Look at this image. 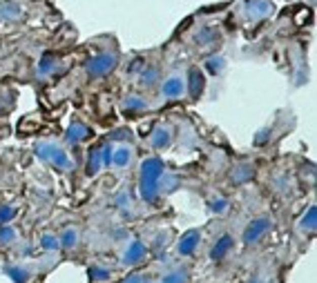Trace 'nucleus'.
Returning <instances> with one entry per match:
<instances>
[{"instance_id": "nucleus-22", "label": "nucleus", "mask_w": 317, "mask_h": 283, "mask_svg": "<svg viewBox=\"0 0 317 283\" xmlns=\"http://www.w3.org/2000/svg\"><path fill=\"white\" fill-rule=\"evenodd\" d=\"M16 219V207L11 205H0V225H7L9 221Z\"/></svg>"}, {"instance_id": "nucleus-3", "label": "nucleus", "mask_w": 317, "mask_h": 283, "mask_svg": "<svg viewBox=\"0 0 317 283\" xmlns=\"http://www.w3.org/2000/svg\"><path fill=\"white\" fill-rule=\"evenodd\" d=\"M270 232V219L268 217H257L252 219L250 223L246 225V230H243V245H257L259 241L266 239V234Z\"/></svg>"}, {"instance_id": "nucleus-12", "label": "nucleus", "mask_w": 317, "mask_h": 283, "mask_svg": "<svg viewBox=\"0 0 317 283\" xmlns=\"http://www.w3.org/2000/svg\"><path fill=\"white\" fill-rule=\"evenodd\" d=\"M130 163H132V147L130 145H121L112 152V165L114 167L125 169V167H130Z\"/></svg>"}, {"instance_id": "nucleus-8", "label": "nucleus", "mask_w": 317, "mask_h": 283, "mask_svg": "<svg viewBox=\"0 0 317 283\" xmlns=\"http://www.w3.org/2000/svg\"><path fill=\"white\" fill-rule=\"evenodd\" d=\"M185 94V78L181 76H170L163 81L161 85V96L163 98H181V96Z\"/></svg>"}, {"instance_id": "nucleus-10", "label": "nucleus", "mask_w": 317, "mask_h": 283, "mask_svg": "<svg viewBox=\"0 0 317 283\" xmlns=\"http://www.w3.org/2000/svg\"><path fill=\"white\" fill-rule=\"evenodd\" d=\"M203 87H206V78H203L201 69L192 67V69L188 72V78H185V92H190L192 98H199Z\"/></svg>"}, {"instance_id": "nucleus-13", "label": "nucleus", "mask_w": 317, "mask_h": 283, "mask_svg": "<svg viewBox=\"0 0 317 283\" xmlns=\"http://www.w3.org/2000/svg\"><path fill=\"white\" fill-rule=\"evenodd\" d=\"M317 228V207L310 205L306 212H304V217L299 219V230L302 232H308V234H313Z\"/></svg>"}, {"instance_id": "nucleus-4", "label": "nucleus", "mask_w": 317, "mask_h": 283, "mask_svg": "<svg viewBox=\"0 0 317 283\" xmlns=\"http://www.w3.org/2000/svg\"><path fill=\"white\" fill-rule=\"evenodd\" d=\"M145 257H148V245L139 239H132V241H128L121 250V265L134 268V265L143 263Z\"/></svg>"}, {"instance_id": "nucleus-16", "label": "nucleus", "mask_w": 317, "mask_h": 283, "mask_svg": "<svg viewBox=\"0 0 317 283\" xmlns=\"http://www.w3.org/2000/svg\"><path fill=\"white\" fill-rule=\"evenodd\" d=\"M87 161H89V163H87V169H85V172H87L89 176H94V174L99 172L101 167H103V161H101V150H99V147L89 152V158H87Z\"/></svg>"}, {"instance_id": "nucleus-19", "label": "nucleus", "mask_w": 317, "mask_h": 283, "mask_svg": "<svg viewBox=\"0 0 317 283\" xmlns=\"http://www.w3.org/2000/svg\"><path fill=\"white\" fill-rule=\"evenodd\" d=\"M89 279L94 283H101V281H110L112 279V270L110 268H103V265H94L89 270Z\"/></svg>"}, {"instance_id": "nucleus-23", "label": "nucleus", "mask_w": 317, "mask_h": 283, "mask_svg": "<svg viewBox=\"0 0 317 283\" xmlns=\"http://www.w3.org/2000/svg\"><path fill=\"white\" fill-rule=\"evenodd\" d=\"M208 207H210L212 214H221V212L228 210V201L226 199H214V201L208 203Z\"/></svg>"}, {"instance_id": "nucleus-1", "label": "nucleus", "mask_w": 317, "mask_h": 283, "mask_svg": "<svg viewBox=\"0 0 317 283\" xmlns=\"http://www.w3.org/2000/svg\"><path fill=\"white\" fill-rule=\"evenodd\" d=\"M166 174V165H163L161 158L152 156L145 158L141 163V172H139V190H141V199L145 203H154L161 194V179Z\"/></svg>"}, {"instance_id": "nucleus-2", "label": "nucleus", "mask_w": 317, "mask_h": 283, "mask_svg": "<svg viewBox=\"0 0 317 283\" xmlns=\"http://www.w3.org/2000/svg\"><path fill=\"white\" fill-rule=\"evenodd\" d=\"M34 152H36V156H41L43 161H47L49 165H54L58 169H72V158L60 145L49 143V140H41V143H36Z\"/></svg>"}, {"instance_id": "nucleus-14", "label": "nucleus", "mask_w": 317, "mask_h": 283, "mask_svg": "<svg viewBox=\"0 0 317 283\" xmlns=\"http://www.w3.org/2000/svg\"><path fill=\"white\" fill-rule=\"evenodd\" d=\"M87 136H89V129L81 125V123H72L65 132V138L70 140V143H81V140H85Z\"/></svg>"}, {"instance_id": "nucleus-20", "label": "nucleus", "mask_w": 317, "mask_h": 283, "mask_svg": "<svg viewBox=\"0 0 317 283\" xmlns=\"http://www.w3.org/2000/svg\"><path fill=\"white\" fill-rule=\"evenodd\" d=\"M224 65H226V58H224V56H212V58L206 60V72L219 74V72L224 69Z\"/></svg>"}, {"instance_id": "nucleus-26", "label": "nucleus", "mask_w": 317, "mask_h": 283, "mask_svg": "<svg viewBox=\"0 0 317 283\" xmlns=\"http://www.w3.org/2000/svg\"><path fill=\"white\" fill-rule=\"evenodd\" d=\"M5 272L14 276V281H16V283H27V272H22V270L18 272V270H14L11 265H7V268H5Z\"/></svg>"}, {"instance_id": "nucleus-6", "label": "nucleus", "mask_w": 317, "mask_h": 283, "mask_svg": "<svg viewBox=\"0 0 317 283\" xmlns=\"http://www.w3.org/2000/svg\"><path fill=\"white\" fill-rule=\"evenodd\" d=\"M235 250V239L230 234H221L217 241L210 245V252H208V257H210V261L214 263H221L224 259L230 257V252Z\"/></svg>"}, {"instance_id": "nucleus-27", "label": "nucleus", "mask_w": 317, "mask_h": 283, "mask_svg": "<svg viewBox=\"0 0 317 283\" xmlns=\"http://www.w3.org/2000/svg\"><path fill=\"white\" fill-rule=\"evenodd\" d=\"M52 67H54V58L49 54H45L43 60H41V72L43 74H49V72H52Z\"/></svg>"}, {"instance_id": "nucleus-24", "label": "nucleus", "mask_w": 317, "mask_h": 283, "mask_svg": "<svg viewBox=\"0 0 317 283\" xmlns=\"http://www.w3.org/2000/svg\"><path fill=\"white\" fill-rule=\"evenodd\" d=\"M121 283H150V279L145 274H141V272H130Z\"/></svg>"}, {"instance_id": "nucleus-17", "label": "nucleus", "mask_w": 317, "mask_h": 283, "mask_svg": "<svg viewBox=\"0 0 317 283\" xmlns=\"http://www.w3.org/2000/svg\"><path fill=\"white\" fill-rule=\"evenodd\" d=\"M41 245H43V250H47V252H58L60 250V239L56 234L45 232V234L41 236Z\"/></svg>"}, {"instance_id": "nucleus-15", "label": "nucleus", "mask_w": 317, "mask_h": 283, "mask_svg": "<svg viewBox=\"0 0 317 283\" xmlns=\"http://www.w3.org/2000/svg\"><path fill=\"white\" fill-rule=\"evenodd\" d=\"M76 243H78V230L76 228H67L63 232V236H60V247H65V250H74Z\"/></svg>"}, {"instance_id": "nucleus-5", "label": "nucleus", "mask_w": 317, "mask_h": 283, "mask_svg": "<svg viewBox=\"0 0 317 283\" xmlns=\"http://www.w3.org/2000/svg\"><path fill=\"white\" fill-rule=\"evenodd\" d=\"M118 63V56L116 54H110V52H103V54H96L92 60L87 63V74L92 78H101V76H107L112 69L116 67Z\"/></svg>"}, {"instance_id": "nucleus-21", "label": "nucleus", "mask_w": 317, "mask_h": 283, "mask_svg": "<svg viewBox=\"0 0 317 283\" xmlns=\"http://www.w3.org/2000/svg\"><path fill=\"white\" fill-rule=\"evenodd\" d=\"M156 78H158V69L156 67H148V69H143V74H141V85L152 87L156 83Z\"/></svg>"}, {"instance_id": "nucleus-11", "label": "nucleus", "mask_w": 317, "mask_h": 283, "mask_svg": "<svg viewBox=\"0 0 317 283\" xmlns=\"http://www.w3.org/2000/svg\"><path fill=\"white\" fill-rule=\"evenodd\" d=\"M150 143L154 150H166V147L172 143V129H170L168 125H158L154 129V134L150 136Z\"/></svg>"}, {"instance_id": "nucleus-28", "label": "nucleus", "mask_w": 317, "mask_h": 283, "mask_svg": "<svg viewBox=\"0 0 317 283\" xmlns=\"http://www.w3.org/2000/svg\"><path fill=\"white\" fill-rule=\"evenodd\" d=\"M250 283H277L275 276H270V274H257Z\"/></svg>"}, {"instance_id": "nucleus-25", "label": "nucleus", "mask_w": 317, "mask_h": 283, "mask_svg": "<svg viewBox=\"0 0 317 283\" xmlns=\"http://www.w3.org/2000/svg\"><path fill=\"white\" fill-rule=\"evenodd\" d=\"M14 239H16V232L7 228V225H3V228H0V243H11Z\"/></svg>"}, {"instance_id": "nucleus-9", "label": "nucleus", "mask_w": 317, "mask_h": 283, "mask_svg": "<svg viewBox=\"0 0 317 283\" xmlns=\"http://www.w3.org/2000/svg\"><path fill=\"white\" fill-rule=\"evenodd\" d=\"M158 283H190V268L188 265H172L161 274Z\"/></svg>"}, {"instance_id": "nucleus-18", "label": "nucleus", "mask_w": 317, "mask_h": 283, "mask_svg": "<svg viewBox=\"0 0 317 283\" xmlns=\"http://www.w3.org/2000/svg\"><path fill=\"white\" fill-rule=\"evenodd\" d=\"M123 107H125V112H143V110H148V103H145L141 96H128Z\"/></svg>"}, {"instance_id": "nucleus-7", "label": "nucleus", "mask_w": 317, "mask_h": 283, "mask_svg": "<svg viewBox=\"0 0 317 283\" xmlns=\"http://www.w3.org/2000/svg\"><path fill=\"white\" fill-rule=\"evenodd\" d=\"M201 245V230H188L177 243V254L179 257H192Z\"/></svg>"}]
</instances>
